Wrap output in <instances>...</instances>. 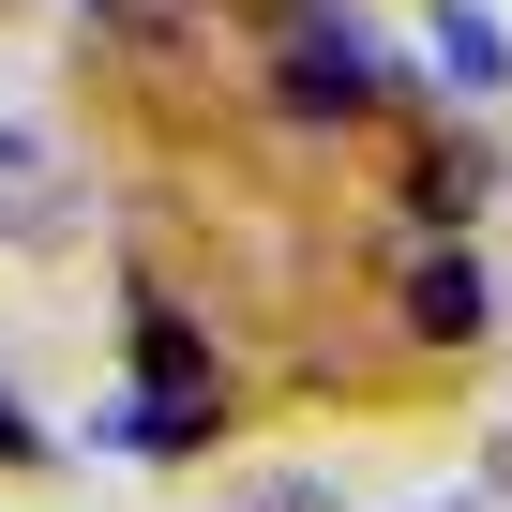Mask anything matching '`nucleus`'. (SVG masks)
Returning a JSON list of instances; mask_svg holds the SVG:
<instances>
[{
  "label": "nucleus",
  "instance_id": "1",
  "mask_svg": "<svg viewBox=\"0 0 512 512\" xmlns=\"http://www.w3.org/2000/svg\"><path fill=\"white\" fill-rule=\"evenodd\" d=\"M377 91H392V46H362L347 16H302V46L272 61V106L287 121H362Z\"/></svg>",
  "mask_w": 512,
  "mask_h": 512
},
{
  "label": "nucleus",
  "instance_id": "2",
  "mask_svg": "<svg viewBox=\"0 0 512 512\" xmlns=\"http://www.w3.org/2000/svg\"><path fill=\"white\" fill-rule=\"evenodd\" d=\"M0 241H76V181L31 121H0Z\"/></svg>",
  "mask_w": 512,
  "mask_h": 512
},
{
  "label": "nucleus",
  "instance_id": "3",
  "mask_svg": "<svg viewBox=\"0 0 512 512\" xmlns=\"http://www.w3.org/2000/svg\"><path fill=\"white\" fill-rule=\"evenodd\" d=\"M482 287H497L482 256H467V241H437L422 272H407V332H437V347H467V332H482Z\"/></svg>",
  "mask_w": 512,
  "mask_h": 512
},
{
  "label": "nucleus",
  "instance_id": "4",
  "mask_svg": "<svg viewBox=\"0 0 512 512\" xmlns=\"http://www.w3.org/2000/svg\"><path fill=\"white\" fill-rule=\"evenodd\" d=\"M437 76L452 91H512V31L482 16V0H437Z\"/></svg>",
  "mask_w": 512,
  "mask_h": 512
},
{
  "label": "nucleus",
  "instance_id": "5",
  "mask_svg": "<svg viewBox=\"0 0 512 512\" xmlns=\"http://www.w3.org/2000/svg\"><path fill=\"white\" fill-rule=\"evenodd\" d=\"M211 422H226V407H166V392H121V407H106L91 437H106V452H196Z\"/></svg>",
  "mask_w": 512,
  "mask_h": 512
},
{
  "label": "nucleus",
  "instance_id": "6",
  "mask_svg": "<svg viewBox=\"0 0 512 512\" xmlns=\"http://www.w3.org/2000/svg\"><path fill=\"white\" fill-rule=\"evenodd\" d=\"M467 196H482V166H467V151H422V211H437V226H452V211H467Z\"/></svg>",
  "mask_w": 512,
  "mask_h": 512
},
{
  "label": "nucleus",
  "instance_id": "7",
  "mask_svg": "<svg viewBox=\"0 0 512 512\" xmlns=\"http://www.w3.org/2000/svg\"><path fill=\"white\" fill-rule=\"evenodd\" d=\"M31 452H46V437H31V407H0V467H31Z\"/></svg>",
  "mask_w": 512,
  "mask_h": 512
},
{
  "label": "nucleus",
  "instance_id": "8",
  "mask_svg": "<svg viewBox=\"0 0 512 512\" xmlns=\"http://www.w3.org/2000/svg\"><path fill=\"white\" fill-rule=\"evenodd\" d=\"M241 512H317V482H256V497H241Z\"/></svg>",
  "mask_w": 512,
  "mask_h": 512
}]
</instances>
